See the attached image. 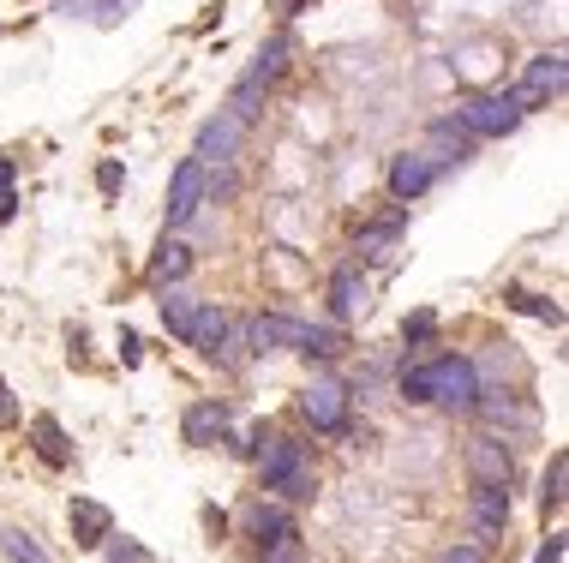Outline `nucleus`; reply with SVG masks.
I'll use <instances>...</instances> for the list:
<instances>
[{
  "mask_svg": "<svg viewBox=\"0 0 569 563\" xmlns=\"http://www.w3.org/2000/svg\"><path fill=\"white\" fill-rule=\"evenodd\" d=\"M258 468H265V485L276 498H312V455L300 438H258Z\"/></svg>",
  "mask_w": 569,
  "mask_h": 563,
  "instance_id": "f257e3e1",
  "label": "nucleus"
},
{
  "mask_svg": "<svg viewBox=\"0 0 569 563\" xmlns=\"http://www.w3.org/2000/svg\"><path fill=\"white\" fill-rule=\"evenodd\" d=\"M426 372H432V402H444L456 413H468L479 402V366L468 360V354H444V360L426 366Z\"/></svg>",
  "mask_w": 569,
  "mask_h": 563,
  "instance_id": "f03ea898",
  "label": "nucleus"
},
{
  "mask_svg": "<svg viewBox=\"0 0 569 563\" xmlns=\"http://www.w3.org/2000/svg\"><path fill=\"white\" fill-rule=\"evenodd\" d=\"M563 79H569V61H563V49H551V54H534L528 72H521V84L509 96H516V109L528 114V109H546V102H558L563 96Z\"/></svg>",
  "mask_w": 569,
  "mask_h": 563,
  "instance_id": "7ed1b4c3",
  "label": "nucleus"
},
{
  "mask_svg": "<svg viewBox=\"0 0 569 563\" xmlns=\"http://www.w3.org/2000/svg\"><path fill=\"white\" fill-rule=\"evenodd\" d=\"M456 121L468 126L474 139H504V132L521 126V109H516V96H509V91H492V96H468V102H462Z\"/></svg>",
  "mask_w": 569,
  "mask_h": 563,
  "instance_id": "20e7f679",
  "label": "nucleus"
},
{
  "mask_svg": "<svg viewBox=\"0 0 569 563\" xmlns=\"http://www.w3.org/2000/svg\"><path fill=\"white\" fill-rule=\"evenodd\" d=\"M300 413L318 426V432H342L348 426V383L342 378H312L300 396Z\"/></svg>",
  "mask_w": 569,
  "mask_h": 563,
  "instance_id": "39448f33",
  "label": "nucleus"
},
{
  "mask_svg": "<svg viewBox=\"0 0 569 563\" xmlns=\"http://www.w3.org/2000/svg\"><path fill=\"white\" fill-rule=\"evenodd\" d=\"M198 204H204V162L186 156L168 181V228H186L198 216Z\"/></svg>",
  "mask_w": 569,
  "mask_h": 563,
  "instance_id": "423d86ee",
  "label": "nucleus"
},
{
  "mask_svg": "<svg viewBox=\"0 0 569 563\" xmlns=\"http://www.w3.org/2000/svg\"><path fill=\"white\" fill-rule=\"evenodd\" d=\"M240 144H246V121L240 114H210V121L198 126V162H235L240 156Z\"/></svg>",
  "mask_w": 569,
  "mask_h": 563,
  "instance_id": "0eeeda50",
  "label": "nucleus"
},
{
  "mask_svg": "<svg viewBox=\"0 0 569 563\" xmlns=\"http://www.w3.org/2000/svg\"><path fill=\"white\" fill-rule=\"evenodd\" d=\"M66 522H72V545H84V552H102V540L114 533L108 503H96V498H72L66 503Z\"/></svg>",
  "mask_w": 569,
  "mask_h": 563,
  "instance_id": "6e6552de",
  "label": "nucleus"
},
{
  "mask_svg": "<svg viewBox=\"0 0 569 563\" xmlns=\"http://www.w3.org/2000/svg\"><path fill=\"white\" fill-rule=\"evenodd\" d=\"M468 473H474V485H509V473H516V462H509L504 438L479 432V438L468 443Z\"/></svg>",
  "mask_w": 569,
  "mask_h": 563,
  "instance_id": "1a4fd4ad",
  "label": "nucleus"
},
{
  "mask_svg": "<svg viewBox=\"0 0 569 563\" xmlns=\"http://www.w3.org/2000/svg\"><path fill=\"white\" fill-rule=\"evenodd\" d=\"M432 181H437V162L426 151H407V156L390 162V198H402V204H414Z\"/></svg>",
  "mask_w": 569,
  "mask_h": 563,
  "instance_id": "9d476101",
  "label": "nucleus"
},
{
  "mask_svg": "<svg viewBox=\"0 0 569 563\" xmlns=\"http://www.w3.org/2000/svg\"><path fill=\"white\" fill-rule=\"evenodd\" d=\"M240 522H246V533H252V540L265 545V552H270V545L300 540V533H294V515H288V510H276V503H246V515H240Z\"/></svg>",
  "mask_w": 569,
  "mask_h": 563,
  "instance_id": "9b49d317",
  "label": "nucleus"
},
{
  "mask_svg": "<svg viewBox=\"0 0 569 563\" xmlns=\"http://www.w3.org/2000/svg\"><path fill=\"white\" fill-rule=\"evenodd\" d=\"M509 522V485H474V533L479 545H492Z\"/></svg>",
  "mask_w": 569,
  "mask_h": 563,
  "instance_id": "f8f14e48",
  "label": "nucleus"
},
{
  "mask_svg": "<svg viewBox=\"0 0 569 563\" xmlns=\"http://www.w3.org/2000/svg\"><path fill=\"white\" fill-rule=\"evenodd\" d=\"M294 330H300L294 318L270 313V318H252V324H246V342H252V354H282V348H294Z\"/></svg>",
  "mask_w": 569,
  "mask_h": 563,
  "instance_id": "ddd939ff",
  "label": "nucleus"
},
{
  "mask_svg": "<svg viewBox=\"0 0 569 563\" xmlns=\"http://www.w3.org/2000/svg\"><path fill=\"white\" fill-rule=\"evenodd\" d=\"M432 144H437V151H426V156L437 162V168H444V162H462V156L474 151V132L462 126L456 114H444V121H432Z\"/></svg>",
  "mask_w": 569,
  "mask_h": 563,
  "instance_id": "4468645a",
  "label": "nucleus"
},
{
  "mask_svg": "<svg viewBox=\"0 0 569 563\" xmlns=\"http://www.w3.org/2000/svg\"><path fill=\"white\" fill-rule=\"evenodd\" d=\"M223 330H228V313L216 300H198V313H193V330H186V342H193L204 360L216 354V342H223Z\"/></svg>",
  "mask_w": 569,
  "mask_h": 563,
  "instance_id": "2eb2a0df",
  "label": "nucleus"
},
{
  "mask_svg": "<svg viewBox=\"0 0 569 563\" xmlns=\"http://www.w3.org/2000/svg\"><path fill=\"white\" fill-rule=\"evenodd\" d=\"M31 438H37V455H42L49 468H66V462H72L66 432H61V420H54V413H37V420H31Z\"/></svg>",
  "mask_w": 569,
  "mask_h": 563,
  "instance_id": "dca6fc26",
  "label": "nucleus"
},
{
  "mask_svg": "<svg viewBox=\"0 0 569 563\" xmlns=\"http://www.w3.org/2000/svg\"><path fill=\"white\" fill-rule=\"evenodd\" d=\"M186 443H210V438H223L228 432V408L223 402H198V408H186Z\"/></svg>",
  "mask_w": 569,
  "mask_h": 563,
  "instance_id": "f3484780",
  "label": "nucleus"
},
{
  "mask_svg": "<svg viewBox=\"0 0 569 563\" xmlns=\"http://www.w3.org/2000/svg\"><path fill=\"white\" fill-rule=\"evenodd\" d=\"M330 306H335V318H354V313H366V282L354 276V264H342L330 282Z\"/></svg>",
  "mask_w": 569,
  "mask_h": 563,
  "instance_id": "a211bd4d",
  "label": "nucleus"
},
{
  "mask_svg": "<svg viewBox=\"0 0 569 563\" xmlns=\"http://www.w3.org/2000/svg\"><path fill=\"white\" fill-rule=\"evenodd\" d=\"M186 270H193V252H186L180 240H163V246H156V258H151V282H163V288H168V282H180Z\"/></svg>",
  "mask_w": 569,
  "mask_h": 563,
  "instance_id": "6ab92c4d",
  "label": "nucleus"
},
{
  "mask_svg": "<svg viewBox=\"0 0 569 563\" xmlns=\"http://www.w3.org/2000/svg\"><path fill=\"white\" fill-rule=\"evenodd\" d=\"M193 313H198V300H193V294H180V288L168 282V294H163V324H168L174 336H180V342H186V330H193Z\"/></svg>",
  "mask_w": 569,
  "mask_h": 563,
  "instance_id": "aec40b11",
  "label": "nucleus"
},
{
  "mask_svg": "<svg viewBox=\"0 0 569 563\" xmlns=\"http://www.w3.org/2000/svg\"><path fill=\"white\" fill-rule=\"evenodd\" d=\"M0 552H7L12 563H54V557L42 552V545H37L24 528H0Z\"/></svg>",
  "mask_w": 569,
  "mask_h": 563,
  "instance_id": "412c9836",
  "label": "nucleus"
},
{
  "mask_svg": "<svg viewBox=\"0 0 569 563\" xmlns=\"http://www.w3.org/2000/svg\"><path fill=\"white\" fill-rule=\"evenodd\" d=\"M282 66H288V42H282V37H276V42H270V49H265V54H258V66H252V72H246V79H252V84H265V91H270V84H276V79H282Z\"/></svg>",
  "mask_w": 569,
  "mask_h": 563,
  "instance_id": "4be33fe9",
  "label": "nucleus"
},
{
  "mask_svg": "<svg viewBox=\"0 0 569 563\" xmlns=\"http://www.w3.org/2000/svg\"><path fill=\"white\" fill-rule=\"evenodd\" d=\"M509 306L528 313V318H539V324H563V306L558 300H539V294H528V288H509Z\"/></svg>",
  "mask_w": 569,
  "mask_h": 563,
  "instance_id": "5701e85b",
  "label": "nucleus"
},
{
  "mask_svg": "<svg viewBox=\"0 0 569 563\" xmlns=\"http://www.w3.org/2000/svg\"><path fill=\"white\" fill-rule=\"evenodd\" d=\"M294 348H300V354H318V360H330V354L342 348V336H335V330H312V324H300V330H294Z\"/></svg>",
  "mask_w": 569,
  "mask_h": 563,
  "instance_id": "b1692460",
  "label": "nucleus"
},
{
  "mask_svg": "<svg viewBox=\"0 0 569 563\" xmlns=\"http://www.w3.org/2000/svg\"><path fill=\"white\" fill-rule=\"evenodd\" d=\"M396 234H402V211H396V216H384L377 228L360 234V258H377V252H384L390 240H396Z\"/></svg>",
  "mask_w": 569,
  "mask_h": 563,
  "instance_id": "393cba45",
  "label": "nucleus"
},
{
  "mask_svg": "<svg viewBox=\"0 0 569 563\" xmlns=\"http://www.w3.org/2000/svg\"><path fill=\"white\" fill-rule=\"evenodd\" d=\"M563 473H569V455L558 450V455H551V468H546V485H539V503H546V510H558V503H563Z\"/></svg>",
  "mask_w": 569,
  "mask_h": 563,
  "instance_id": "a878e982",
  "label": "nucleus"
},
{
  "mask_svg": "<svg viewBox=\"0 0 569 563\" xmlns=\"http://www.w3.org/2000/svg\"><path fill=\"white\" fill-rule=\"evenodd\" d=\"M102 545H108V563H151V552L138 540H126V533H108Z\"/></svg>",
  "mask_w": 569,
  "mask_h": 563,
  "instance_id": "bb28decb",
  "label": "nucleus"
},
{
  "mask_svg": "<svg viewBox=\"0 0 569 563\" xmlns=\"http://www.w3.org/2000/svg\"><path fill=\"white\" fill-rule=\"evenodd\" d=\"M402 402H432V372H426V366L402 372Z\"/></svg>",
  "mask_w": 569,
  "mask_h": 563,
  "instance_id": "cd10ccee",
  "label": "nucleus"
},
{
  "mask_svg": "<svg viewBox=\"0 0 569 563\" xmlns=\"http://www.w3.org/2000/svg\"><path fill=\"white\" fill-rule=\"evenodd\" d=\"M437 563H486V545H444V557H437Z\"/></svg>",
  "mask_w": 569,
  "mask_h": 563,
  "instance_id": "c85d7f7f",
  "label": "nucleus"
},
{
  "mask_svg": "<svg viewBox=\"0 0 569 563\" xmlns=\"http://www.w3.org/2000/svg\"><path fill=\"white\" fill-rule=\"evenodd\" d=\"M96 186H102V192H108V198H114V192L126 186V168H121V162H102V168H96Z\"/></svg>",
  "mask_w": 569,
  "mask_h": 563,
  "instance_id": "c756f323",
  "label": "nucleus"
},
{
  "mask_svg": "<svg viewBox=\"0 0 569 563\" xmlns=\"http://www.w3.org/2000/svg\"><path fill=\"white\" fill-rule=\"evenodd\" d=\"M437 330V313H414L407 318V342H420V336H432Z\"/></svg>",
  "mask_w": 569,
  "mask_h": 563,
  "instance_id": "7c9ffc66",
  "label": "nucleus"
},
{
  "mask_svg": "<svg viewBox=\"0 0 569 563\" xmlns=\"http://www.w3.org/2000/svg\"><path fill=\"white\" fill-rule=\"evenodd\" d=\"M265 563H300V540H288V545H270Z\"/></svg>",
  "mask_w": 569,
  "mask_h": 563,
  "instance_id": "2f4dec72",
  "label": "nucleus"
},
{
  "mask_svg": "<svg viewBox=\"0 0 569 563\" xmlns=\"http://www.w3.org/2000/svg\"><path fill=\"white\" fill-rule=\"evenodd\" d=\"M534 563H563V533H551L546 545H539V557Z\"/></svg>",
  "mask_w": 569,
  "mask_h": 563,
  "instance_id": "473e14b6",
  "label": "nucleus"
},
{
  "mask_svg": "<svg viewBox=\"0 0 569 563\" xmlns=\"http://www.w3.org/2000/svg\"><path fill=\"white\" fill-rule=\"evenodd\" d=\"M121 360L138 366V336H133V330H121Z\"/></svg>",
  "mask_w": 569,
  "mask_h": 563,
  "instance_id": "72a5a7b5",
  "label": "nucleus"
},
{
  "mask_svg": "<svg viewBox=\"0 0 569 563\" xmlns=\"http://www.w3.org/2000/svg\"><path fill=\"white\" fill-rule=\"evenodd\" d=\"M12 413H19V402H12V390H7V378H0V426L12 420Z\"/></svg>",
  "mask_w": 569,
  "mask_h": 563,
  "instance_id": "f704fd0d",
  "label": "nucleus"
},
{
  "mask_svg": "<svg viewBox=\"0 0 569 563\" xmlns=\"http://www.w3.org/2000/svg\"><path fill=\"white\" fill-rule=\"evenodd\" d=\"M12 216H19V198H12V186H7L0 192V222H12Z\"/></svg>",
  "mask_w": 569,
  "mask_h": 563,
  "instance_id": "c9c22d12",
  "label": "nucleus"
},
{
  "mask_svg": "<svg viewBox=\"0 0 569 563\" xmlns=\"http://www.w3.org/2000/svg\"><path fill=\"white\" fill-rule=\"evenodd\" d=\"M12 174H19V162H12V156H0V192L12 186Z\"/></svg>",
  "mask_w": 569,
  "mask_h": 563,
  "instance_id": "e433bc0d",
  "label": "nucleus"
}]
</instances>
